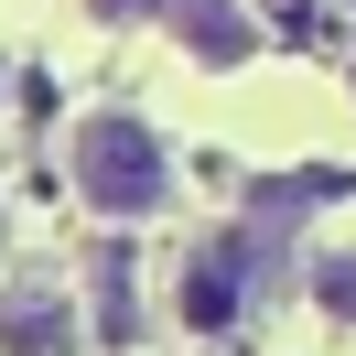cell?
<instances>
[{
  "mask_svg": "<svg viewBox=\"0 0 356 356\" xmlns=\"http://www.w3.org/2000/svg\"><path fill=\"white\" fill-rule=\"evenodd\" d=\"M65 173H76V195H87L97 216H119V227H140V216H162V205H173V162H162L152 119H130V108L76 119Z\"/></svg>",
  "mask_w": 356,
  "mask_h": 356,
  "instance_id": "obj_1",
  "label": "cell"
},
{
  "mask_svg": "<svg viewBox=\"0 0 356 356\" xmlns=\"http://www.w3.org/2000/svg\"><path fill=\"white\" fill-rule=\"evenodd\" d=\"M87 324H76L65 291H22V302H0V356H76Z\"/></svg>",
  "mask_w": 356,
  "mask_h": 356,
  "instance_id": "obj_3",
  "label": "cell"
},
{
  "mask_svg": "<svg viewBox=\"0 0 356 356\" xmlns=\"http://www.w3.org/2000/svg\"><path fill=\"white\" fill-rule=\"evenodd\" d=\"M87 11H108V22H140V11H162V0H87Z\"/></svg>",
  "mask_w": 356,
  "mask_h": 356,
  "instance_id": "obj_6",
  "label": "cell"
},
{
  "mask_svg": "<svg viewBox=\"0 0 356 356\" xmlns=\"http://www.w3.org/2000/svg\"><path fill=\"white\" fill-rule=\"evenodd\" d=\"M130 324H140V291H130V259H97V346H130Z\"/></svg>",
  "mask_w": 356,
  "mask_h": 356,
  "instance_id": "obj_4",
  "label": "cell"
},
{
  "mask_svg": "<svg viewBox=\"0 0 356 356\" xmlns=\"http://www.w3.org/2000/svg\"><path fill=\"white\" fill-rule=\"evenodd\" d=\"M313 281H324V302H334V313H356V270H346V259H324Z\"/></svg>",
  "mask_w": 356,
  "mask_h": 356,
  "instance_id": "obj_5",
  "label": "cell"
},
{
  "mask_svg": "<svg viewBox=\"0 0 356 356\" xmlns=\"http://www.w3.org/2000/svg\"><path fill=\"white\" fill-rule=\"evenodd\" d=\"M248 291H259V238H248V227H238V238H205L195 259H184V324L227 334L248 313Z\"/></svg>",
  "mask_w": 356,
  "mask_h": 356,
  "instance_id": "obj_2",
  "label": "cell"
}]
</instances>
